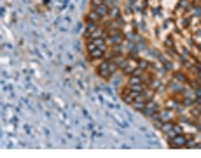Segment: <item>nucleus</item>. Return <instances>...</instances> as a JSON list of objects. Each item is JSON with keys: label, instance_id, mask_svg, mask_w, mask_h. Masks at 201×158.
<instances>
[{"label": "nucleus", "instance_id": "5", "mask_svg": "<svg viewBox=\"0 0 201 158\" xmlns=\"http://www.w3.org/2000/svg\"><path fill=\"white\" fill-rule=\"evenodd\" d=\"M154 111H156V105H154V104H149V105H145V109H144L145 114H152Z\"/></svg>", "mask_w": 201, "mask_h": 158}, {"label": "nucleus", "instance_id": "1", "mask_svg": "<svg viewBox=\"0 0 201 158\" xmlns=\"http://www.w3.org/2000/svg\"><path fill=\"white\" fill-rule=\"evenodd\" d=\"M115 69H117L115 63H112V61H103V63L98 67V72H100V76H103V78L107 79L115 72Z\"/></svg>", "mask_w": 201, "mask_h": 158}, {"label": "nucleus", "instance_id": "3", "mask_svg": "<svg viewBox=\"0 0 201 158\" xmlns=\"http://www.w3.org/2000/svg\"><path fill=\"white\" fill-rule=\"evenodd\" d=\"M94 11H96V14H98L100 18H105V16H109V7H107V5H100V7H96Z\"/></svg>", "mask_w": 201, "mask_h": 158}, {"label": "nucleus", "instance_id": "2", "mask_svg": "<svg viewBox=\"0 0 201 158\" xmlns=\"http://www.w3.org/2000/svg\"><path fill=\"white\" fill-rule=\"evenodd\" d=\"M88 53L93 58H102L103 56V48H88Z\"/></svg>", "mask_w": 201, "mask_h": 158}, {"label": "nucleus", "instance_id": "7", "mask_svg": "<svg viewBox=\"0 0 201 158\" xmlns=\"http://www.w3.org/2000/svg\"><path fill=\"white\" fill-rule=\"evenodd\" d=\"M100 5H103V0H93V7H94V9L100 7Z\"/></svg>", "mask_w": 201, "mask_h": 158}, {"label": "nucleus", "instance_id": "4", "mask_svg": "<svg viewBox=\"0 0 201 158\" xmlns=\"http://www.w3.org/2000/svg\"><path fill=\"white\" fill-rule=\"evenodd\" d=\"M173 140H175V142H173V146H184V144H185V137H184L182 134H179V135L173 139Z\"/></svg>", "mask_w": 201, "mask_h": 158}, {"label": "nucleus", "instance_id": "8", "mask_svg": "<svg viewBox=\"0 0 201 158\" xmlns=\"http://www.w3.org/2000/svg\"><path fill=\"white\" fill-rule=\"evenodd\" d=\"M98 35H102V30H94L91 34V37H98Z\"/></svg>", "mask_w": 201, "mask_h": 158}, {"label": "nucleus", "instance_id": "6", "mask_svg": "<svg viewBox=\"0 0 201 158\" xmlns=\"http://www.w3.org/2000/svg\"><path fill=\"white\" fill-rule=\"evenodd\" d=\"M140 83H142V79L138 78L136 74H135L133 78H129V84H140Z\"/></svg>", "mask_w": 201, "mask_h": 158}]
</instances>
